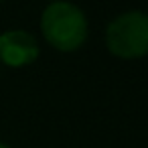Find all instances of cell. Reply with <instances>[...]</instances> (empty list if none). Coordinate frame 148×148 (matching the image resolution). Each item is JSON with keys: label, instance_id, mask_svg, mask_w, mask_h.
I'll use <instances>...</instances> for the list:
<instances>
[{"label": "cell", "instance_id": "obj_1", "mask_svg": "<svg viewBox=\"0 0 148 148\" xmlns=\"http://www.w3.org/2000/svg\"><path fill=\"white\" fill-rule=\"evenodd\" d=\"M45 39L59 51H75L87 39V18L71 2H53L41 16Z\"/></svg>", "mask_w": 148, "mask_h": 148}, {"label": "cell", "instance_id": "obj_5", "mask_svg": "<svg viewBox=\"0 0 148 148\" xmlns=\"http://www.w3.org/2000/svg\"><path fill=\"white\" fill-rule=\"evenodd\" d=\"M53 2H59V0H53Z\"/></svg>", "mask_w": 148, "mask_h": 148}, {"label": "cell", "instance_id": "obj_3", "mask_svg": "<svg viewBox=\"0 0 148 148\" xmlns=\"http://www.w3.org/2000/svg\"><path fill=\"white\" fill-rule=\"evenodd\" d=\"M39 57V45L27 31L14 29L0 35V61L10 67H23Z\"/></svg>", "mask_w": 148, "mask_h": 148}, {"label": "cell", "instance_id": "obj_2", "mask_svg": "<svg viewBox=\"0 0 148 148\" xmlns=\"http://www.w3.org/2000/svg\"><path fill=\"white\" fill-rule=\"evenodd\" d=\"M108 49L122 59L148 55V14L130 10L114 18L106 31Z\"/></svg>", "mask_w": 148, "mask_h": 148}, {"label": "cell", "instance_id": "obj_4", "mask_svg": "<svg viewBox=\"0 0 148 148\" xmlns=\"http://www.w3.org/2000/svg\"><path fill=\"white\" fill-rule=\"evenodd\" d=\"M0 148H10L8 144H4V142H0Z\"/></svg>", "mask_w": 148, "mask_h": 148}]
</instances>
